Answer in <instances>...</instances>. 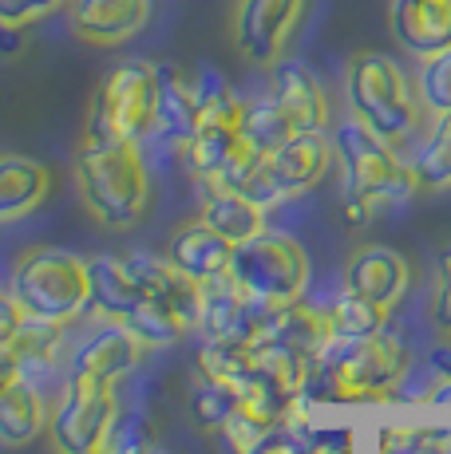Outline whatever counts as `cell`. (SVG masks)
I'll return each instance as SVG.
<instances>
[{
    "mask_svg": "<svg viewBox=\"0 0 451 454\" xmlns=\"http://www.w3.org/2000/svg\"><path fill=\"white\" fill-rule=\"evenodd\" d=\"M48 190L51 174L44 162L28 159V154H0V225L36 214Z\"/></svg>",
    "mask_w": 451,
    "mask_h": 454,
    "instance_id": "ffe728a7",
    "label": "cell"
},
{
    "mask_svg": "<svg viewBox=\"0 0 451 454\" xmlns=\"http://www.w3.org/2000/svg\"><path fill=\"white\" fill-rule=\"evenodd\" d=\"M8 293L24 309V317L51 320V325H72L91 304V273L88 261L72 249L32 246L12 265Z\"/></svg>",
    "mask_w": 451,
    "mask_h": 454,
    "instance_id": "3957f363",
    "label": "cell"
},
{
    "mask_svg": "<svg viewBox=\"0 0 451 454\" xmlns=\"http://www.w3.org/2000/svg\"><path fill=\"white\" fill-rule=\"evenodd\" d=\"M67 0H0V28L32 32L40 20H48L51 12H59Z\"/></svg>",
    "mask_w": 451,
    "mask_h": 454,
    "instance_id": "e575fe53",
    "label": "cell"
},
{
    "mask_svg": "<svg viewBox=\"0 0 451 454\" xmlns=\"http://www.w3.org/2000/svg\"><path fill=\"white\" fill-rule=\"evenodd\" d=\"M218 434H222V442H226V450L230 454H257V447H262L265 434H270V427H262L246 411H233L230 419H226V427Z\"/></svg>",
    "mask_w": 451,
    "mask_h": 454,
    "instance_id": "d590c367",
    "label": "cell"
},
{
    "mask_svg": "<svg viewBox=\"0 0 451 454\" xmlns=\"http://www.w3.org/2000/svg\"><path fill=\"white\" fill-rule=\"evenodd\" d=\"M20 380H24V372H20V360H16L12 344H0V391L20 383Z\"/></svg>",
    "mask_w": 451,
    "mask_h": 454,
    "instance_id": "60d3db41",
    "label": "cell"
},
{
    "mask_svg": "<svg viewBox=\"0 0 451 454\" xmlns=\"http://www.w3.org/2000/svg\"><path fill=\"white\" fill-rule=\"evenodd\" d=\"M328 336H333L328 304H309L305 296H301V301L281 304V309L273 312L262 344H281V348H289V352L305 356V360H317V356L325 352Z\"/></svg>",
    "mask_w": 451,
    "mask_h": 454,
    "instance_id": "ac0fdd59",
    "label": "cell"
},
{
    "mask_svg": "<svg viewBox=\"0 0 451 454\" xmlns=\"http://www.w3.org/2000/svg\"><path fill=\"white\" fill-rule=\"evenodd\" d=\"M154 447V434H151V419L146 415H119V427H115V454H135V450H146Z\"/></svg>",
    "mask_w": 451,
    "mask_h": 454,
    "instance_id": "74e56055",
    "label": "cell"
},
{
    "mask_svg": "<svg viewBox=\"0 0 451 454\" xmlns=\"http://www.w3.org/2000/svg\"><path fill=\"white\" fill-rule=\"evenodd\" d=\"M412 368L400 336L380 328L376 336L360 340L341 364H320V391L325 403H364V399H388L400 391L404 375Z\"/></svg>",
    "mask_w": 451,
    "mask_h": 454,
    "instance_id": "52a82bcc",
    "label": "cell"
},
{
    "mask_svg": "<svg viewBox=\"0 0 451 454\" xmlns=\"http://www.w3.org/2000/svg\"><path fill=\"white\" fill-rule=\"evenodd\" d=\"M135 454H167V450H159V447H146V450H135Z\"/></svg>",
    "mask_w": 451,
    "mask_h": 454,
    "instance_id": "ee69618b",
    "label": "cell"
},
{
    "mask_svg": "<svg viewBox=\"0 0 451 454\" xmlns=\"http://www.w3.org/2000/svg\"><path fill=\"white\" fill-rule=\"evenodd\" d=\"M194 103H198V127L214 123V127H233L241 130V119H246V103L233 91V83H226L222 72L214 67H202L194 80Z\"/></svg>",
    "mask_w": 451,
    "mask_h": 454,
    "instance_id": "484cf974",
    "label": "cell"
},
{
    "mask_svg": "<svg viewBox=\"0 0 451 454\" xmlns=\"http://www.w3.org/2000/svg\"><path fill=\"white\" fill-rule=\"evenodd\" d=\"M333 151L344 174V209L349 222H368V217L384 214V209L407 202L415 194V170L400 162V154L349 115L333 135Z\"/></svg>",
    "mask_w": 451,
    "mask_h": 454,
    "instance_id": "6da1fadb",
    "label": "cell"
},
{
    "mask_svg": "<svg viewBox=\"0 0 451 454\" xmlns=\"http://www.w3.org/2000/svg\"><path fill=\"white\" fill-rule=\"evenodd\" d=\"M301 16H305V0H238L233 40L241 56L257 67H273L297 32Z\"/></svg>",
    "mask_w": 451,
    "mask_h": 454,
    "instance_id": "30bf717a",
    "label": "cell"
},
{
    "mask_svg": "<svg viewBox=\"0 0 451 454\" xmlns=\"http://www.w3.org/2000/svg\"><path fill=\"white\" fill-rule=\"evenodd\" d=\"M20 325H24V309L16 304L12 293H0V344H12Z\"/></svg>",
    "mask_w": 451,
    "mask_h": 454,
    "instance_id": "ab89813d",
    "label": "cell"
},
{
    "mask_svg": "<svg viewBox=\"0 0 451 454\" xmlns=\"http://www.w3.org/2000/svg\"><path fill=\"white\" fill-rule=\"evenodd\" d=\"M344 289L392 312L407 296V289H412V261H407L400 249L368 246L344 269Z\"/></svg>",
    "mask_w": 451,
    "mask_h": 454,
    "instance_id": "8fae6325",
    "label": "cell"
},
{
    "mask_svg": "<svg viewBox=\"0 0 451 454\" xmlns=\"http://www.w3.org/2000/svg\"><path fill=\"white\" fill-rule=\"evenodd\" d=\"M233 261V241H226L218 230L198 217V222H186L170 233V265L178 269L186 281H210V277L230 273Z\"/></svg>",
    "mask_w": 451,
    "mask_h": 454,
    "instance_id": "9a60e30c",
    "label": "cell"
},
{
    "mask_svg": "<svg viewBox=\"0 0 451 454\" xmlns=\"http://www.w3.org/2000/svg\"><path fill=\"white\" fill-rule=\"evenodd\" d=\"M241 407L238 399V383H226V380H206L190 391V419H194L198 431H214L218 434L226 427V419Z\"/></svg>",
    "mask_w": 451,
    "mask_h": 454,
    "instance_id": "1f68e13d",
    "label": "cell"
},
{
    "mask_svg": "<svg viewBox=\"0 0 451 454\" xmlns=\"http://www.w3.org/2000/svg\"><path fill=\"white\" fill-rule=\"evenodd\" d=\"M257 364V348L241 344V340H206L198 348V368L206 380H226V383H241Z\"/></svg>",
    "mask_w": 451,
    "mask_h": 454,
    "instance_id": "f546056e",
    "label": "cell"
},
{
    "mask_svg": "<svg viewBox=\"0 0 451 454\" xmlns=\"http://www.w3.org/2000/svg\"><path fill=\"white\" fill-rule=\"evenodd\" d=\"M415 91H420V103L431 115H447L451 111V48L436 51V56H423L420 75H415Z\"/></svg>",
    "mask_w": 451,
    "mask_h": 454,
    "instance_id": "d6a6232c",
    "label": "cell"
},
{
    "mask_svg": "<svg viewBox=\"0 0 451 454\" xmlns=\"http://www.w3.org/2000/svg\"><path fill=\"white\" fill-rule=\"evenodd\" d=\"M415 454H447V442H431V447H423V450H415Z\"/></svg>",
    "mask_w": 451,
    "mask_h": 454,
    "instance_id": "b9f144b4",
    "label": "cell"
},
{
    "mask_svg": "<svg viewBox=\"0 0 451 454\" xmlns=\"http://www.w3.org/2000/svg\"><path fill=\"white\" fill-rule=\"evenodd\" d=\"M305 447L309 454H352V431L349 427H309Z\"/></svg>",
    "mask_w": 451,
    "mask_h": 454,
    "instance_id": "f35d334b",
    "label": "cell"
},
{
    "mask_svg": "<svg viewBox=\"0 0 451 454\" xmlns=\"http://www.w3.org/2000/svg\"><path fill=\"white\" fill-rule=\"evenodd\" d=\"M88 273H91V304L107 320H127L135 312V304L143 301V293L135 289L131 273H127L123 257L99 253V257L88 261Z\"/></svg>",
    "mask_w": 451,
    "mask_h": 454,
    "instance_id": "603a6c76",
    "label": "cell"
},
{
    "mask_svg": "<svg viewBox=\"0 0 451 454\" xmlns=\"http://www.w3.org/2000/svg\"><path fill=\"white\" fill-rule=\"evenodd\" d=\"M431 442H447L439 427H420V423H388L380 431V454H415Z\"/></svg>",
    "mask_w": 451,
    "mask_h": 454,
    "instance_id": "836d02e7",
    "label": "cell"
},
{
    "mask_svg": "<svg viewBox=\"0 0 451 454\" xmlns=\"http://www.w3.org/2000/svg\"><path fill=\"white\" fill-rule=\"evenodd\" d=\"M241 130L233 127H214V123H202L190 135L186 151H182V162L190 166V174L194 178H218L226 170V162H230L233 146H238Z\"/></svg>",
    "mask_w": 451,
    "mask_h": 454,
    "instance_id": "4316f807",
    "label": "cell"
},
{
    "mask_svg": "<svg viewBox=\"0 0 451 454\" xmlns=\"http://www.w3.org/2000/svg\"><path fill=\"white\" fill-rule=\"evenodd\" d=\"M431 325L444 340H451V246L436 257V301H431Z\"/></svg>",
    "mask_w": 451,
    "mask_h": 454,
    "instance_id": "8d00e7d4",
    "label": "cell"
},
{
    "mask_svg": "<svg viewBox=\"0 0 451 454\" xmlns=\"http://www.w3.org/2000/svg\"><path fill=\"white\" fill-rule=\"evenodd\" d=\"M67 8L72 28L99 48L138 36L151 20V0H67Z\"/></svg>",
    "mask_w": 451,
    "mask_h": 454,
    "instance_id": "4fadbf2b",
    "label": "cell"
},
{
    "mask_svg": "<svg viewBox=\"0 0 451 454\" xmlns=\"http://www.w3.org/2000/svg\"><path fill=\"white\" fill-rule=\"evenodd\" d=\"M328 162H333V138L325 130H297L289 143H281L273 154H265L262 174L254 178V186L246 194L265 209L285 202V198L309 194L328 174Z\"/></svg>",
    "mask_w": 451,
    "mask_h": 454,
    "instance_id": "9c48e42d",
    "label": "cell"
},
{
    "mask_svg": "<svg viewBox=\"0 0 451 454\" xmlns=\"http://www.w3.org/2000/svg\"><path fill=\"white\" fill-rule=\"evenodd\" d=\"M123 325L143 340V348H167V344H175V340H182L186 328H194V317H190L186 309H178V304H170V301L143 296Z\"/></svg>",
    "mask_w": 451,
    "mask_h": 454,
    "instance_id": "cb8c5ba5",
    "label": "cell"
},
{
    "mask_svg": "<svg viewBox=\"0 0 451 454\" xmlns=\"http://www.w3.org/2000/svg\"><path fill=\"white\" fill-rule=\"evenodd\" d=\"M198 217L233 246H241V241L257 238L265 230V206H257L249 194L226 186L218 178H202V214Z\"/></svg>",
    "mask_w": 451,
    "mask_h": 454,
    "instance_id": "2e32d148",
    "label": "cell"
},
{
    "mask_svg": "<svg viewBox=\"0 0 451 454\" xmlns=\"http://www.w3.org/2000/svg\"><path fill=\"white\" fill-rule=\"evenodd\" d=\"M48 423L44 391H36L28 380L0 391V442L4 447H24L32 442Z\"/></svg>",
    "mask_w": 451,
    "mask_h": 454,
    "instance_id": "7402d4cb",
    "label": "cell"
},
{
    "mask_svg": "<svg viewBox=\"0 0 451 454\" xmlns=\"http://www.w3.org/2000/svg\"><path fill=\"white\" fill-rule=\"evenodd\" d=\"M436 399H439V403H451V383H447V387H444V391H439V395H436Z\"/></svg>",
    "mask_w": 451,
    "mask_h": 454,
    "instance_id": "7bdbcfd3",
    "label": "cell"
},
{
    "mask_svg": "<svg viewBox=\"0 0 451 454\" xmlns=\"http://www.w3.org/2000/svg\"><path fill=\"white\" fill-rule=\"evenodd\" d=\"M119 399L115 383L67 375L64 399L51 415V439L59 454H115Z\"/></svg>",
    "mask_w": 451,
    "mask_h": 454,
    "instance_id": "ba28073f",
    "label": "cell"
},
{
    "mask_svg": "<svg viewBox=\"0 0 451 454\" xmlns=\"http://www.w3.org/2000/svg\"><path fill=\"white\" fill-rule=\"evenodd\" d=\"M154 123H159V67L146 59H123L95 91L83 143H103V138L146 143L154 135Z\"/></svg>",
    "mask_w": 451,
    "mask_h": 454,
    "instance_id": "5b68a950",
    "label": "cell"
},
{
    "mask_svg": "<svg viewBox=\"0 0 451 454\" xmlns=\"http://www.w3.org/2000/svg\"><path fill=\"white\" fill-rule=\"evenodd\" d=\"M344 95H349L352 115L368 130H376L392 151H400L420 127V103L412 95V83L384 51H357L349 59Z\"/></svg>",
    "mask_w": 451,
    "mask_h": 454,
    "instance_id": "277c9868",
    "label": "cell"
},
{
    "mask_svg": "<svg viewBox=\"0 0 451 454\" xmlns=\"http://www.w3.org/2000/svg\"><path fill=\"white\" fill-rule=\"evenodd\" d=\"M194 130H198L194 83L182 80L175 67H159V123H154L151 138H162L170 151L182 154Z\"/></svg>",
    "mask_w": 451,
    "mask_h": 454,
    "instance_id": "44dd1931",
    "label": "cell"
},
{
    "mask_svg": "<svg viewBox=\"0 0 451 454\" xmlns=\"http://www.w3.org/2000/svg\"><path fill=\"white\" fill-rule=\"evenodd\" d=\"M241 135L257 146L262 154H273L281 143H289L297 130L285 119V111L277 107L273 95H262V99L246 103V119H241Z\"/></svg>",
    "mask_w": 451,
    "mask_h": 454,
    "instance_id": "4dcf8cb0",
    "label": "cell"
},
{
    "mask_svg": "<svg viewBox=\"0 0 451 454\" xmlns=\"http://www.w3.org/2000/svg\"><path fill=\"white\" fill-rule=\"evenodd\" d=\"M412 170H415V182L428 190L451 186V111L447 115H436V123L423 135V143L415 146Z\"/></svg>",
    "mask_w": 451,
    "mask_h": 454,
    "instance_id": "83f0119b",
    "label": "cell"
},
{
    "mask_svg": "<svg viewBox=\"0 0 451 454\" xmlns=\"http://www.w3.org/2000/svg\"><path fill=\"white\" fill-rule=\"evenodd\" d=\"M388 24L392 36L420 59L451 48V0H392Z\"/></svg>",
    "mask_w": 451,
    "mask_h": 454,
    "instance_id": "5bb4252c",
    "label": "cell"
},
{
    "mask_svg": "<svg viewBox=\"0 0 451 454\" xmlns=\"http://www.w3.org/2000/svg\"><path fill=\"white\" fill-rule=\"evenodd\" d=\"M273 99L285 111L293 130H325L328 127V95L305 64H277Z\"/></svg>",
    "mask_w": 451,
    "mask_h": 454,
    "instance_id": "e0dca14e",
    "label": "cell"
},
{
    "mask_svg": "<svg viewBox=\"0 0 451 454\" xmlns=\"http://www.w3.org/2000/svg\"><path fill=\"white\" fill-rule=\"evenodd\" d=\"M328 320H333V332L336 336H349V340H368L376 336L380 328L388 325V309L380 304L364 301V296L341 289L328 301Z\"/></svg>",
    "mask_w": 451,
    "mask_h": 454,
    "instance_id": "f1b7e54d",
    "label": "cell"
},
{
    "mask_svg": "<svg viewBox=\"0 0 451 454\" xmlns=\"http://www.w3.org/2000/svg\"><path fill=\"white\" fill-rule=\"evenodd\" d=\"M64 325H51V320H36L24 317L20 332L12 336V352L20 360L24 380L32 383L36 391H44L51 380H56V368H67L64 364Z\"/></svg>",
    "mask_w": 451,
    "mask_h": 454,
    "instance_id": "d6986e66",
    "label": "cell"
},
{
    "mask_svg": "<svg viewBox=\"0 0 451 454\" xmlns=\"http://www.w3.org/2000/svg\"><path fill=\"white\" fill-rule=\"evenodd\" d=\"M75 178H80L83 202L107 230H127L143 217L146 198H151V170H146L143 143H127V138L83 143Z\"/></svg>",
    "mask_w": 451,
    "mask_h": 454,
    "instance_id": "7a4b0ae2",
    "label": "cell"
},
{
    "mask_svg": "<svg viewBox=\"0 0 451 454\" xmlns=\"http://www.w3.org/2000/svg\"><path fill=\"white\" fill-rule=\"evenodd\" d=\"M143 360V340L135 336L123 320H111L91 340H83L72 356H67V375H88V380L115 383Z\"/></svg>",
    "mask_w": 451,
    "mask_h": 454,
    "instance_id": "7c38bea8",
    "label": "cell"
},
{
    "mask_svg": "<svg viewBox=\"0 0 451 454\" xmlns=\"http://www.w3.org/2000/svg\"><path fill=\"white\" fill-rule=\"evenodd\" d=\"M230 273L249 296H262V301L273 304H293L309 293L313 261H309V253L297 238H289L281 230H262L257 238L233 246Z\"/></svg>",
    "mask_w": 451,
    "mask_h": 454,
    "instance_id": "8992f818",
    "label": "cell"
},
{
    "mask_svg": "<svg viewBox=\"0 0 451 454\" xmlns=\"http://www.w3.org/2000/svg\"><path fill=\"white\" fill-rule=\"evenodd\" d=\"M238 399H241L238 411H246L249 419H257L262 427L277 431V427H285V419H289V407H293V399H297V395H293V391H285L281 383L273 380V375H265L254 364V372H249L246 380L238 383Z\"/></svg>",
    "mask_w": 451,
    "mask_h": 454,
    "instance_id": "d4e9b609",
    "label": "cell"
}]
</instances>
